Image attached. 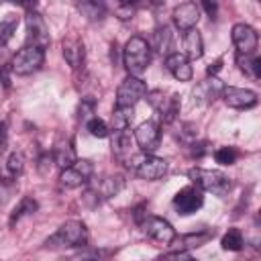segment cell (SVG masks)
<instances>
[{
    "label": "cell",
    "mask_w": 261,
    "mask_h": 261,
    "mask_svg": "<svg viewBox=\"0 0 261 261\" xmlns=\"http://www.w3.org/2000/svg\"><path fill=\"white\" fill-rule=\"evenodd\" d=\"M124 188V179L120 175H108L96 186V194L100 198H112Z\"/></svg>",
    "instance_id": "cell-21"
},
{
    "label": "cell",
    "mask_w": 261,
    "mask_h": 261,
    "mask_svg": "<svg viewBox=\"0 0 261 261\" xmlns=\"http://www.w3.org/2000/svg\"><path fill=\"white\" fill-rule=\"evenodd\" d=\"M12 2H18V4H22V6H27V8H33V6L37 4V0H12Z\"/></svg>",
    "instance_id": "cell-36"
},
{
    "label": "cell",
    "mask_w": 261,
    "mask_h": 261,
    "mask_svg": "<svg viewBox=\"0 0 261 261\" xmlns=\"http://www.w3.org/2000/svg\"><path fill=\"white\" fill-rule=\"evenodd\" d=\"M53 159H55V165L67 167V165H71V163L75 161V153H73V149H71L69 145H65V147H59V149L53 153Z\"/></svg>",
    "instance_id": "cell-29"
},
{
    "label": "cell",
    "mask_w": 261,
    "mask_h": 261,
    "mask_svg": "<svg viewBox=\"0 0 261 261\" xmlns=\"http://www.w3.org/2000/svg\"><path fill=\"white\" fill-rule=\"evenodd\" d=\"M222 98L224 102L230 106V108H239V110H245V108H253L257 104V92L253 90H245V88H234V86H226L222 88Z\"/></svg>",
    "instance_id": "cell-13"
},
{
    "label": "cell",
    "mask_w": 261,
    "mask_h": 261,
    "mask_svg": "<svg viewBox=\"0 0 261 261\" xmlns=\"http://www.w3.org/2000/svg\"><path fill=\"white\" fill-rule=\"evenodd\" d=\"M43 61H45V49L27 43L22 49H18L14 53L10 65H12V71L16 75H31L43 65Z\"/></svg>",
    "instance_id": "cell-4"
},
{
    "label": "cell",
    "mask_w": 261,
    "mask_h": 261,
    "mask_svg": "<svg viewBox=\"0 0 261 261\" xmlns=\"http://www.w3.org/2000/svg\"><path fill=\"white\" fill-rule=\"evenodd\" d=\"M202 204H204V196H202V190H200L198 186L181 188V190L173 196V208H175L177 214H181V216L194 214Z\"/></svg>",
    "instance_id": "cell-8"
},
{
    "label": "cell",
    "mask_w": 261,
    "mask_h": 261,
    "mask_svg": "<svg viewBox=\"0 0 261 261\" xmlns=\"http://www.w3.org/2000/svg\"><path fill=\"white\" fill-rule=\"evenodd\" d=\"M212 237V232H198V234H186L181 241L186 243V245H181V247H186V249H192V247H200V245H204L208 239Z\"/></svg>",
    "instance_id": "cell-31"
},
{
    "label": "cell",
    "mask_w": 261,
    "mask_h": 261,
    "mask_svg": "<svg viewBox=\"0 0 261 261\" xmlns=\"http://www.w3.org/2000/svg\"><path fill=\"white\" fill-rule=\"evenodd\" d=\"M202 4L206 8V12L210 14V18H214L216 16V10H218V0H202Z\"/></svg>",
    "instance_id": "cell-33"
},
{
    "label": "cell",
    "mask_w": 261,
    "mask_h": 261,
    "mask_svg": "<svg viewBox=\"0 0 261 261\" xmlns=\"http://www.w3.org/2000/svg\"><path fill=\"white\" fill-rule=\"evenodd\" d=\"M220 67H222V59H216L214 63H210V67L206 69V73H208V75H216V73L220 71Z\"/></svg>",
    "instance_id": "cell-35"
},
{
    "label": "cell",
    "mask_w": 261,
    "mask_h": 261,
    "mask_svg": "<svg viewBox=\"0 0 261 261\" xmlns=\"http://www.w3.org/2000/svg\"><path fill=\"white\" fill-rule=\"evenodd\" d=\"M63 47V57L67 61V65L71 69H80L84 67V61H86V47H84V41L77 37V35H67L61 43Z\"/></svg>",
    "instance_id": "cell-14"
},
{
    "label": "cell",
    "mask_w": 261,
    "mask_h": 261,
    "mask_svg": "<svg viewBox=\"0 0 261 261\" xmlns=\"http://www.w3.org/2000/svg\"><path fill=\"white\" fill-rule=\"evenodd\" d=\"M128 167H133L141 179L155 181V179L165 175L167 161L161 159V157H155L151 153H141V155H135V157L128 159Z\"/></svg>",
    "instance_id": "cell-5"
},
{
    "label": "cell",
    "mask_w": 261,
    "mask_h": 261,
    "mask_svg": "<svg viewBox=\"0 0 261 261\" xmlns=\"http://www.w3.org/2000/svg\"><path fill=\"white\" fill-rule=\"evenodd\" d=\"M173 24L179 29V31H188L192 27L198 24L200 20V10L196 6V2H184L179 6L173 8Z\"/></svg>",
    "instance_id": "cell-15"
},
{
    "label": "cell",
    "mask_w": 261,
    "mask_h": 261,
    "mask_svg": "<svg viewBox=\"0 0 261 261\" xmlns=\"http://www.w3.org/2000/svg\"><path fill=\"white\" fill-rule=\"evenodd\" d=\"M230 39L239 53H255V49L259 45L257 31L247 22H237L230 31Z\"/></svg>",
    "instance_id": "cell-11"
},
{
    "label": "cell",
    "mask_w": 261,
    "mask_h": 261,
    "mask_svg": "<svg viewBox=\"0 0 261 261\" xmlns=\"http://www.w3.org/2000/svg\"><path fill=\"white\" fill-rule=\"evenodd\" d=\"M165 67H167V71L177 82H190L192 75H194V69L190 65V59L184 53H169L165 57Z\"/></svg>",
    "instance_id": "cell-16"
},
{
    "label": "cell",
    "mask_w": 261,
    "mask_h": 261,
    "mask_svg": "<svg viewBox=\"0 0 261 261\" xmlns=\"http://www.w3.org/2000/svg\"><path fill=\"white\" fill-rule=\"evenodd\" d=\"M177 112H179V96L173 94L171 98H167V102H165L163 110L159 112V116H161L163 122H173L175 116H177Z\"/></svg>",
    "instance_id": "cell-27"
},
{
    "label": "cell",
    "mask_w": 261,
    "mask_h": 261,
    "mask_svg": "<svg viewBox=\"0 0 261 261\" xmlns=\"http://www.w3.org/2000/svg\"><path fill=\"white\" fill-rule=\"evenodd\" d=\"M4 141V122H0V145Z\"/></svg>",
    "instance_id": "cell-37"
},
{
    "label": "cell",
    "mask_w": 261,
    "mask_h": 261,
    "mask_svg": "<svg viewBox=\"0 0 261 261\" xmlns=\"http://www.w3.org/2000/svg\"><path fill=\"white\" fill-rule=\"evenodd\" d=\"M27 39H29L31 45H37L41 49H47L49 43H51L49 27H47L45 18L35 10H31L27 14Z\"/></svg>",
    "instance_id": "cell-9"
},
{
    "label": "cell",
    "mask_w": 261,
    "mask_h": 261,
    "mask_svg": "<svg viewBox=\"0 0 261 261\" xmlns=\"http://www.w3.org/2000/svg\"><path fill=\"white\" fill-rule=\"evenodd\" d=\"M122 4H126V6H130V4H137V2H141V0H120Z\"/></svg>",
    "instance_id": "cell-38"
},
{
    "label": "cell",
    "mask_w": 261,
    "mask_h": 261,
    "mask_svg": "<svg viewBox=\"0 0 261 261\" xmlns=\"http://www.w3.org/2000/svg\"><path fill=\"white\" fill-rule=\"evenodd\" d=\"M204 53V43H202V35L196 27L184 31V55L188 59H200Z\"/></svg>",
    "instance_id": "cell-17"
},
{
    "label": "cell",
    "mask_w": 261,
    "mask_h": 261,
    "mask_svg": "<svg viewBox=\"0 0 261 261\" xmlns=\"http://www.w3.org/2000/svg\"><path fill=\"white\" fill-rule=\"evenodd\" d=\"M192 255L186 253V251H173V253H165L163 259H190Z\"/></svg>",
    "instance_id": "cell-34"
},
{
    "label": "cell",
    "mask_w": 261,
    "mask_h": 261,
    "mask_svg": "<svg viewBox=\"0 0 261 261\" xmlns=\"http://www.w3.org/2000/svg\"><path fill=\"white\" fill-rule=\"evenodd\" d=\"M75 8L82 12V16H86L92 22L102 20L108 12L104 0H75Z\"/></svg>",
    "instance_id": "cell-18"
},
{
    "label": "cell",
    "mask_w": 261,
    "mask_h": 261,
    "mask_svg": "<svg viewBox=\"0 0 261 261\" xmlns=\"http://www.w3.org/2000/svg\"><path fill=\"white\" fill-rule=\"evenodd\" d=\"M22 169H24V157H22V153H18V151L10 153L8 159H6V179H16L22 173Z\"/></svg>",
    "instance_id": "cell-25"
},
{
    "label": "cell",
    "mask_w": 261,
    "mask_h": 261,
    "mask_svg": "<svg viewBox=\"0 0 261 261\" xmlns=\"http://www.w3.org/2000/svg\"><path fill=\"white\" fill-rule=\"evenodd\" d=\"M86 128H88V133H90L92 137H96V139L108 137V124H106L102 118H98V116H92V118L86 122Z\"/></svg>",
    "instance_id": "cell-28"
},
{
    "label": "cell",
    "mask_w": 261,
    "mask_h": 261,
    "mask_svg": "<svg viewBox=\"0 0 261 261\" xmlns=\"http://www.w3.org/2000/svg\"><path fill=\"white\" fill-rule=\"evenodd\" d=\"M130 137L126 135V130H114V139H112V151L122 157V155H128L130 153Z\"/></svg>",
    "instance_id": "cell-26"
},
{
    "label": "cell",
    "mask_w": 261,
    "mask_h": 261,
    "mask_svg": "<svg viewBox=\"0 0 261 261\" xmlns=\"http://www.w3.org/2000/svg\"><path fill=\"white\" fill-rule=\"evenodd\" d=\"M220 245H222V249H224V251H241V249H243V245H245L241 230H239V228H228V230L222 234Z\"/></svg>",
    "instance_id": "cell-24"
},
{
    "label": "cell",
    "mask_w": 261,
    "mask_h": 261,
    "mask_svg": "<svg viewBox=\"0 0 261 261\" xmlns=\"http://www.w3.org/2000/svg\"><path fill=\"white\" fill-rule=\"evenodd\" d=\"M188 177L206 192H212L214 196H224L230 190V179L226 173L218 169H202V167H192L188 171Z\"/></svg>",
    "instance_id": "cell-3"
},
{
    "label": "cell",
    "mask_w": 261,
    "mask_h": 261,
    "mask_svg": "<svg viewBox=\"0 0 261 261\" xmlns=\"http://www.w3.org/2000/svg\"><path fill=\"white\" fill-rule=\"evenodd\" d=\"M133 116H135V106H116L112 110L110 124L114 130H126L133 122Z\"/></svg>",
    "instance_id": "cell-20"
},
{
    "label": "cell",
    "mask_w": 261,
    "mask_h": 261,
    "mask_svg": "<svg viewBox=\"0 0 261 261\" xmlns=\"http://www.w3.org/2000/svg\"><path fill=\"white\" fill-rule=\"evenodd\" d=\"M55 165V159H53V155H49V153H45L43 157H39V163H37V167H39V171L43 173V175H47L49 171H51V167Z\"/></svg>",
    "instance_id": "cell-32"
},
{
    "label": "cell",
    "mask_w": 261,
    "mask_h": 261,
    "mask_svg": "<svg viewBox=\"0 0 261 261\" xmlns=\"http://www.w3.org/2000/svg\"><path fill=\"white\" fill-rule=\"evenodd\" d=\"M88 243V228L82 220H67L63 222L53 237L47 239V247H59V249H69V247H84Z\"/></svg>",
    "instance_id": "cell-2"
},
{
    "label": "cell",
    "mask_w": 261,
    "mask_h": 261,
    "mask_svg": "<svg viewBox=\"0 0 261 261\" xmlns=\"http://www.w3.org/2000/svg\"><path fill=\"white\" fill-rule=\"evenodd\" d=\"M237 65L247 77L251 80L261 77V59L255 53H237Z\"/></svg>",
    "instance_id": "cell-19"
},
{
    "label": "cell",
    "mask_w": 261,
    "mask_h": 261,
    "mask_svg": "<svg viewBox=\"0 0 261 261\" xmlns=\"http://www.w3.org/2000/svg\"><path fill=\"white\" fill-rule=\"evenodd\" d=\"M92 173H94V165H92L90 159H75L71 165L63 167V171L59 175V181L65 188H80V186L90 181Z\"/></svg>",
    "instance_id": "cell-6"
},
{
    "label": "cell",
    "mask_w": 261,
    "mask_h": 261,
    "mask_svg": "<svg viewBox=\"0 0 261 261\" xmlns=\"http://www.w3.org/2000/svg\"><path fill=\"white\" fill-rule=\"evenodd\" d=\"M147 94V84L137 77L128 75L116 90V106H135L139 100H143Z\"/></svg>",
    "instance_id": "cell-7"
},
{
    "label": "cell",
    "mask_w": 261,
    "mask_h": 261,
    "mask_svg": "<svg viewBox=\"0 0 261 261\" xmlns=\"http://www.w3.org/2000/svg\"><path fill=\"white\" fill-rule=\"evenodd\" d=\"M135 141L139 145V149L143 153H153L159 149V143H161V130H159V124L153 122V120H147V122H141L135 130Z\"/></svg>",
    "instance_id": "cell-10"
},
{
    "label": "cell",
    "mask_w": 261,
    "mask_h": 261,
    "mask_svg": "<svg viewBox=\"0 0 261 261\" xmlns=\"http://www.w3.org/2000/svg\"><path fill=\"white\" fill-rule=\"evenodd\" d=\"M122 63L128 75L141 77L151 63V47L143 37H130L122 49Z\"/></svg>",
    "instance_id": "cell-1"
},
{
    "label": "cell",
    "mask_w": 261,
    "mask_h": 261,
    "mask_svg": "<svg viewBox=\"0 0 261 261\" xmlns=\"http://www.w3.org/2000/svg\"><path fill=\"white\" fill-rule=\"evenodd\" d=\"M145 234H149L153 241L157 243H163V245H169L173 243L175 239V230L173 226L165 220V218H159V216H147L143 222H141Z\"/></svg>",
    "instance_id": "cell-12"
},
{
    "label": "cell",
    "mask_w": 261,
    "mask_h": 261,
    "mask_svg": "<svg viewBox=\"0 0 261 261\" xmlns=\"http://www.w3.org/2000/svg\"><path fill=\"white\" fill-rule=\"evenodd\" d=\"M37 208H39V206H37V200H33L31 196H24V198L18 202V206H14V210L10 212L8 224H10V226H14V222H18L20 218H24V216L33 214Z\"/></svg>",
    "instance_id": "cell-22"
},
{
    "label": "cell",
    "mask_w": 261,
    "mask_h": 261,
    "mask_svg": "<svg viewBox=\"0 0 261 261\" xmlns=\"http://www.w3.org/2000/svg\"><path fill=\"white\" fill-rule=\"evenodd\" d=\"M16 27H18V16L16 14H6L2 20H0V45H8L10 39L14 37L16 33Z\"/></svg>",
    "instance_id": "cell-23"
},
{
    "label": "cell",
    "mask_w": 261,
    "mask_h": 261,
    "mask_svg": "<svg viewBox=\"0 0 261 261\" xmlns=\"http://www.w3.org/2000/svg\"><path fill=\"white\" fill-rule=\"evenodd\" d=\"M214 159L220 165H232L237 161V151L232 147H220L214 151Z\"/></svg>",
    "instance_id": "cell-30"
}]
</instances>
